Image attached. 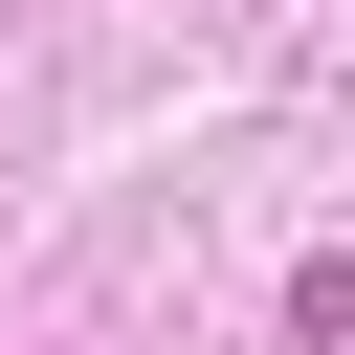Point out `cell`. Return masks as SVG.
<instances>
[]
</instances>
